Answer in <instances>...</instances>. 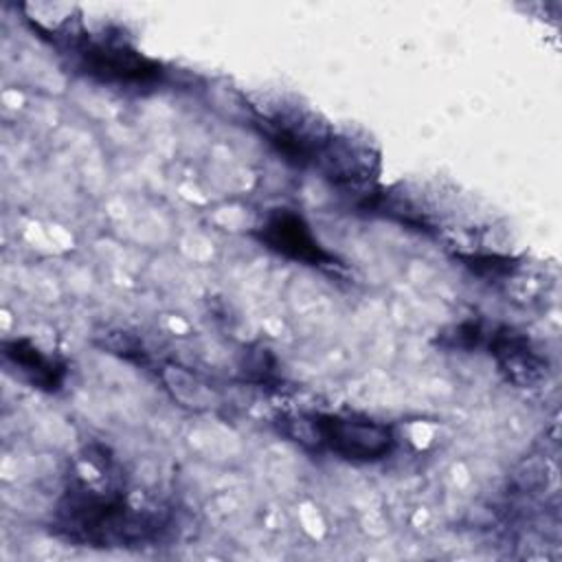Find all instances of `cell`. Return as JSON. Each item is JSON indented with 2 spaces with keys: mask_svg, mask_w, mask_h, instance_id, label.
<instances>
[{
  "mask_svg": "<svg viewBox=\"0 0 562 562\" xmlns=\"http://www.w3.org/2000/svg\"><path fill=\"white\" fill-rule=\"evenodd\" d=\"M316 430L321 441L349 459H375L391 448V430L371 422L327 417L316 422Z\"/></svg>",
  "mask_w": 562,
  "mask_h": 562,
  "instance_id": "cell-1",
  "label": "cell"
},
{
  "mask_svg": "<svg viewBox=\"0 0 562 562\" xmlns=\"http://www.w3.org/2000/svg\"><path fill=\"white\" fill-rule=\"evenodd\" d=\"M266 239L279 248L285 255H292L296 259H312L318 261L323 255L316 248L312 235L307 233V228L301 224L299 217L294 215H279L268 224L266 231Z\"/></svg>",
  "mask_w": 562,
  "mask_h": 562,
  "instance_id": "cell-2",
  "label": "cell"
}]
</instances>
